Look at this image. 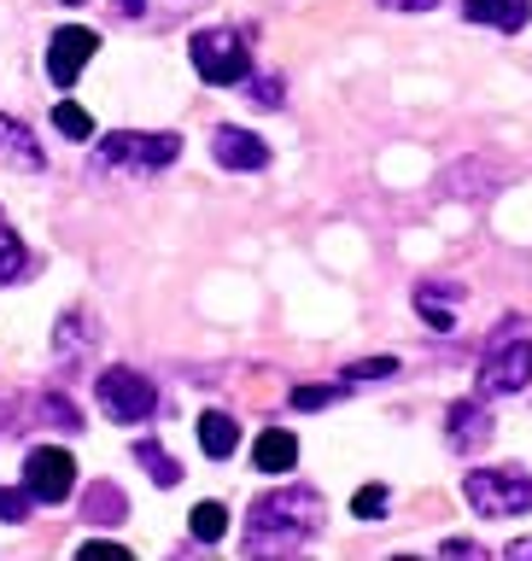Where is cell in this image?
Wrapping results in <instances>:
<instances>
[{
  "label": "cell",
  "mask_w": 532,
  "mask_h": 561,
  "mask_svg": "<svg viewBox=\"0 0 532 561\" xmlns=\"http://www.w3.org/2000/svg\"><path fill=\"white\" fill-rule=\"evenodd\" d=\"M322 526V497L305 485H287V491H270V497L252 503L246 515V550L258 556H293L305 550V538Z\"/></svg>",
  "instance_id": "1"
},
{
  "label": "cell",
  "mask_w": 532,
  "mask_h": 561,
  "mask_svg": "<svg viewBox=\"0 0 532 561\" xmlns=\"http://www.w3.org/2000/svg\"><path fill=\"white\" fill-rule=\"evenodd\" d=\"M527 380H532V345H527L521 322L509 316V322L486 340V351H480V392L509 398V392H521Z\"/></svg>",
  "instance_id": "2"
},
{
  "label": "cell",
  "mask_w": 532,
  "mask_h": 561,
  "mask_svg": "<svg viewBox=\"0 0 532 561\" xmlns=\"http://www.w3.org/2000/svg\"><path fill=\"white\" fill-rule=\"evenodd\" d=\"M188 53H193V70L217 88H235V82H246V70H252V53H246L240 30H200Z\"/></svg>",
  "instance_id": "3"
},
{
  "label": "cell",
  "mask_w": 532,
  "mask_h": 561,
  "mask_svg": "<svg viewBox=\"0 0 532 561\" xmlns=\"http://www.w3.org/2000/svg\"><path fill=\"white\" fill-rule=\"evenodd\" d=\"M463 497L480 508V515H521V508H532V473L521 468H480L463 480Z\"/></svg>",
  "instance_id": "4"
},
{
  "label": "cell",
  "mask_w": 532,
  "mask_h": 561,
  "mask_svg": "<svg viewBox=\"0 0 532 561\" xmlns=\"http://www.w3.org/2000/svg\"><path fill=\"white\" fill-rule=\"evenodd\" d=\"M100 410L123 421V427H135V421H147L158 410V392H152V380H140L135 368H105L100 375Z\"/></svg>",
  "instance_id": "5"
},
{
  "label": "cell",
  "mask_w": 532,
  "mask_h": 561,
  "mask_svg": "<svg viewBox=\"0 0 532 561\" xmlns=\"http://www.w3.org/2000/svg\"><path fill=\"white\" fill-rule=\"evenodd\" d=\"M24 491H30L35 503H65L70 491H77V462H70V450H59V445L30 450V462H24Z\"/></svg>",
  "instance_id": "6"
},
{
  "label": "cell",
  "mask_w": 532,
  "mask_h": 561,
  "mask_svg": "<svg viewBox=\"0 0 532 561\" xmlns=\"http://www.w3.org/2000/svg\"><path fill=\"white\" fill-rule=\"evenodd\" d=\"M176 152H182L176 135H135V129L105 135V147H100L105 164H129V170H165V164H176Z\"/></svg>",
  "instance_id": "7"
},
{
  "label": "cell",
  "mask_w": 532,
  "mask_h": 561,
  "mask_svg": "<svg viewBox=\"0 0 532 561\" xmlns=\"http://www.w3.org/2000/svg\"><path fill=\"white\" fill-rule=\"evenodd\" d=\"M94 47H100L94 30H82V24L59 30V35H53V47H47V77L59 82V88H70V82L82 77V65L94 59Z\"/></svg>",
  "instance_id": "8"
},
{
  "label": "cell",
  "mask_w": 532,
  "mask_h": 561,
  "mask_svg": "<svg viewBox=\"0 0 532 561\" xmlns=\"http://www.w3.org/2000/svg\"><path fill=\"white\" fill-rule=\"evenodd\" d=\"M211 152H217L223 170H263V164H270V147H263L258 135H246V129H217Z\"/></svg>",
  "instance_id": "9"
},
{
  "label": "cell",
  "mask_w": 532,
  "mask_h": 561,
  "mask_svg": "<svg viewBox=\"0 0 532 561\" xmlns=\"http://www.w3.org/2000/svg\"><path fill=\"white\" fill-rule=\"evenodd\" d=\"M463 12H468V24H491V30L516 35V30H527L532 0H463Z\"/></svg>",
  "instance_id": "10"
},
{
  "label": "cell",
  "mask_w": 532,
  "mask_h": 561,
  "mask_svg": "<svg viewBox=\"0 0 532 561\" xmlns=\"http://www.w3.org/2000/svg\"><path fill=\"white\" fill-rule=\"evenodd\" d=\"M0 158H7L12 170H42V147H35V135L24 123L0 117Z\"/></svg>",
  "instance_id": "11"
},
{
  "label": "cell",
  "mask_w": 532,
  "mask_h": 561,
  "mask_svg": "<svg viewBox=\"0 0 532 561\" xmlns=\"http://www.w3.org/2000/svg\"><path fill=\"white\" fill-rule=\"evenodd\" d=\"M252 462L263 468V473H293V462H298V438L293 433H281V427H270L252 445Z\"/></svg>",
  "instance_id": "12"
},
{
  "label": "cell",
  "mask_w": 532,
  "mask_h": 561,
  "mask_svg": "<svg viewBox=\"0 0 532 561\" xmlns=\"http://www.w3.org/2000/svg\"><path fill=\"white\" fill-rule=\"evenodd\" d=\"M491 438V415L480 410V403H456L451 410V450H474Z\"/></svg>",
  "instance_id": "13"
},
{
  "label": "cell",
  "mask_w": 532,
  "mask_h": 561,
  "mask_svg": "<svg viewBox=\"0 0 532 561\" xmlns=\"http://www.w3.org/2000/svg\"><path fill=\"white\" fill-rule=\"evenodd\" d=\"M200 445H205V456H235V445H240V427H235V415H223V410H211V415H200Z\"/></svg>",
  "instance_id": "14"
},
{
  "label": "cell",
  "mask_w": 532,
  "mask_h": 561,
  "mask_svg": "<svg viewBox=\"0 0 532 561\" xmlns=\"http://www.w3.org/2000/svg\"><path fill=\"white\" fill-rule=\"evenodd\" d=\"M30 270V252H24V240L12 234V222L0 217V287H12L18 275Z\"/></svg>",
  "instance_id": "15"
},
{
  "label": "cell",
  "mask_w": 532,
  "mask_h": 561,
  "mask_svg": "<svg viewBox=\"0 0 532 561\" xmlns=\"http://www.w3.org/2000/svg\"><path fill=\"white\" fill-rule=\"evenodd\" d=\"M135 462H140V468H152V480H158V485H176V480H182L176 456H165V450L152 445V438H140V445H135Z\"/></svg>",
  "instance_id": "16"
},
{
  "label": "cell",
  "mask_w": 532,
  "mask_h": 561,
  "mask_svg": "<svg viewBox=\"0 0 532 561\" xmlns=\"http://www.w3.org/2000/svg\"><path fill=\"white\" fill-rule=\"evenodd\" d=\"M88 520H105V526L123 520V491L117 485H94V491H88Z\"/></svg>",
  "instance_id": "17"
},
{
  "label": "cell",
  "mask_w": 532,
  "mask_h": 561,
  "mask_svg": "<svg viewBox=\"0 0 532 561\" xmlns=\"http://www.w3.org/2000/svg\"><path fill=\"white\" fill-rule=\"evenodd\" d=\"M53 123H59V135H70V140H88V135H94V117H88L82 105H70V100L53 105Z\"/></svg>",
  "instance_id": "18"
},
{
  "label": "cell",
  "mask_w": 532,
  "mask_h": 561,
  "mask_svg": "<svg viewBox=\"0 0 532 561\" xmlns=\"http://www.w3.org/2000/svg\"><path fill=\"white\" fill-rule=\"evenodd\" d=\"M188 520H193V538H205V543L228 533V508H223V503H200Z\"/></svg>",
  "instance_id": "19"
},
{
  "label": "cell",
  "mask_w": 532,
  "mask_h": 561,
  "mask_svg": "<svg viewBox=\"0 0 532 561\" xmlns=\"http://www.w3.org/2000/svg\"><path fill=\"white\" fill-rule=\"evenodd\" d=\"M393 375H398L393 357H369V363H351L340 375V386H351V380H393Z\"/></svg>",
  "instance_id": "20"
},
{
  "label": "cell",
  "mask_w": 532,
  "mask_h": 561,
  "mask_svg": "<svg viewBox=\"0 0 532 561\" xmlns=\"http://www.w3.org/2000/svg\"><path fill=\"white\" fill-rule=\"evenodd\" d=\"M333 398H340V380H333V386H298L293 410H322V403H333Z\"/></svg>",
  "instance_id": "21"
},
{
  "label": "cell",
  "mask_w": 532,
  "mask_h": 561,
  "mask_svg": "<svg viewBox=\"0 0 532 561\" xmlns=\"http://www.w3.org/2000/svg\"><path fill=\"white\" fill-rule=\"evenodd\" d=\"M386 508V485H363L358 497H351V515H363V520H375Z\"/></svg>",
  "instance_id": "22"
},
{
  "label": "cell",
  "mask_w": 532,
  "mask_h": 561,
  "mask_svg": "<svg viewBox=\"0 0 532 561\" xmlns=\"http://www.w3.org/2000/svg\"><path fill=\"white\" fill-rule=\"evenodd\" d=\"M416 310H421V316H428V322H433L439 333H451V310H445V305H439V298H433L428 287H421V293H416Z\"/></svg>",
  "instance_id": "23"
},
{
  "label": "cell",
  "mask_w": 532,
  "mask_h": 561,
  "mask_svg": "<svg viewBox=\"0 0 532 561\" xmlns=\"http://www.w3.org/2000/svg\"><path fill=\"white\" fill-rule=\"evenodd\" d=\"M30 515V491H7L0 485V520H24Z\"/></svg>",
  "instance_id": "24"
},
{
  "label": "cell",
  "mask_w": 532,
  "mask_h": 561,
  "mask_svg": "<svg viewBox=\"0 0 532 561\" xmlns=\"http://www.w3.org/2000/svg\"><path fill=\"white\" fill-rule=\"evenodd\" d=\"M445 556H480V543H468V538H451V543H445Z\"/></svg>",
  "instance_id": "25"
},
{
  "label": "cell",
  "mask_w": 532,
  "mask_h": 561,
  "mask_svg": "<svg viewBox=\"0 0 532 561\" xmlns=\"http://www.w3.org/2000/svg\"><path fill=\"white\" fill-rule=\"evenodd\" d=\"M386 7H398V12H428V7H439V0H386Z\"/></svg>",
  "instance_id": "26"
},
{
  "label": "cell",
  "mask_w": 532,
  "mask_h": 561,
  "mask_svg": "<svg viewBox=\"0 0 532 561\" xmlns=\"http://www.w3.org/2000/svg\"><path fill=\"white\" fill-rule=\"evenodd\" d=\"M258 105H281V88L275 82H258Z\"/></svg>",
  "instance_id": "27"
},
{
  "label": "cell",
  "mask_w": 532,
  "mask_h": 561,
  "mask_svg": "<svg viewBox=\"0 0 532 561\" xmlns=\"http://www.w3.org/2000/svg\"><path fill=\"white\" fill-rule=\"evenodd\" d=\"M509 556H516V561H527V556H532V538H516V543H509Z\"/></svg>",
  "instance_id": "28"
},
{
  "label": "cell",
  "mask_w": 532,
  "mask_h": 561,
  "mask_svg": "<svg viewBox=\"0 0 532 561\" xmlns=\"http://www.w3.org/2000/svg\"><path fill=\"white\" fill-rule=\"evenodd\" d=\"M140 7H147V0H117V12H129V18H135Z\"/></svg>",
  "instance_id": "29"
},
{
  "label": "cell",
  "mask_w": 532,
  "mask_h": 561,
  "mask_svg": "<svg viewBox=\"0 0 532 561\" xmlns=\"http://www.w3.org/2000/svg\"><path fill=\"white\" fill-rule=\"evenodd\" d=\"M70 7H82V0H70Z\"/></svg>",
  "instance_id": "30"
}]
</instances>
